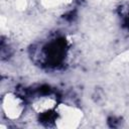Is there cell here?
Returning a JSON list of instances; mask_svg holds the SVG:
<instances>
[{
    "label": "cell",
    "instance_id": "7a4b0ae2",
    "mask_svg": "<svg viewBox=\"0 0 129 129\" xmlns=\"http://www.w3.org/2000/svg\"><path fill=\"white\" fill-rule=\"evenodd\" d=\"M25 100L15 93H7L2 98V112L11 121L19 119L25 112Z\"/></svg>",
    "mask_w": 129,
    "mask_h": 129
},
{
    "label": "cell",
    "instance_id": "277c9868",
    "mask_svg": "<svg viewBox=\"0 0 129 129\" xmlns=\"http://www.w3.org/2000/svg\"><path fill=\"white\" fill-rule=\"evenodd\" d=\"M74 0H42V4L49 9H61L70 5Z\"/></svg>",
    "mask_w": 129,
    "mask_h": 129
},
{
    "label": "cell",
    "instance_id": "6da1fadb",
    "mask_svg": "<svg viewBox=\"0 0 129 129\" xmlns=\"http://www.w3.org/2000/svg\"><path fill=\"white\" fill-rule=\"evenodd\" d=\"M52 121L56 127L59 128H74L79 126L83 119V113L78 107L60 104L56 106L54 112L51 114Z\"/></svg>",
    "mask_w": 129,
    "mask_h": 129
},
{
    "label": "cell",
    "instance_id": "3957f363",
    "mask_svg": "<svg viewBox=\"0 0 129 129\" xmlns=\"http://www.w3.org/2000/svg\"><path fill=\"white\" fill-rule=\"evenodd\" d=\"M58 105L57 99L52 94H40L32 98L30 107L35 114L46 116L52 114Z\"/></svg>",
    "mask_w": 129,
    "mask_h": 129
}]
</instances>
